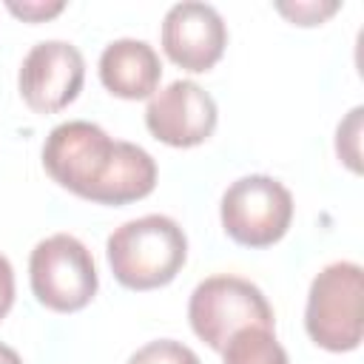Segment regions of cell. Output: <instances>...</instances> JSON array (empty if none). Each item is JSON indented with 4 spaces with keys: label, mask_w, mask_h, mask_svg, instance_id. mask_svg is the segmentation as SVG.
I'll use <instances>...</instances> for the list:
<instances>
[{
    "label": "cell",
    "mask_w": 364,
    "mask_h": 364,
    "mask_svg": "<svg viewBox=\"0 0 364 364\" xmlns=\"http://www.w3.org/2000/svg\"><path fill=\"white\" fill-rule=\"evenodd\" d=\"M222 364H290L270 327H245L222 350Z\"/></svg>",
    "instance_id": "11"
},
{
    "label": "cell",
    "mask_w": 364,
    "mask_h": 364,
    "mask_svg": "<svg viewBox=\"0 0 364 364\" xmlns=\"http://www.w3.org/2000/svg\"><path fill=\"white\" fill-rule=\"evenodd\" d=\"M293 193L267 173H250L230 182L219 202L222 230L245 247L276 245L293 222Z\"/></svg>",
    "instance_id": "6"
},
{
    "label": "cell",
    "mask_w": 364,
    "mask_h": 364,
    "mask_svg": "<svg viewBox=\"0 0 364 364\" xmlns=\"http://www.w3.org/2000/svg\"><path fill=\"white\" fill-rule=\"evenodd\" d=\"M188 321L191 330L216 353L245 327H276V316L264 293L230 273L202 279L188 299Z\"/></svg>",
    "instance_id": "4"
},
{
    "label": "cell",
    "mask_w": 364,
    "mask_h": 364,
    "mask_svg": "<svg viewBox=\"0 0 364 364\" xmlns=\"http://www.w3.org/2000/svg\"><path fill=\"white\" fill-rule=\"evenodd\" d=\"M361 117L364 108L355 105L336 128V154L353 173H361Z\"/></svg>",
    "instance_id": "13"
},
{
    "label": "cell",
    "mask_w": 364,
    "mask_h": 364,
    "mask_svg": "<svg viewBox=\"0 0 364 364\" xmlns=\"http://www.w3.org/2000/svg\"><path fill=\"white\" fill-rule=\"evenodd\" d=\"M43 168L65 191L97 205H128L156 188L154 156L125 139L108 136L97 122L68 119L43 142Z\"/></svg>",
    "instance_id": "1"
},
{
    "label": "cell",
    "mask_w": 364,
    "mask_h": 364,
    "mask_svg": "<svg viewBox=\"0 0 364 364\" xmlns=\"http://www.w3.org/2000/svg\"><path fill=\"white\" fill-rule=\"evenodd\" d=\"M364 270L355 262H330L307 290L304 330L327 353L358 350L364 333Z\"/></svg>",
    "instance_id": "3"
},
{
    "label": "cell",
    "mask_w": 364,
    "mask_h": 364,
    "mask_svg": "<svg viewBox=\"0 0 364 364\" xmlns=\"http://www.w3.org/2000/svg\"><path fill=\"white\" fill-rule=\"evenodd\" d=\"M34 299L54 313H77L97 296L100 276L91 250L71 233H54L34 245L28 256Z\"/></svg>",
    "instance_id": "5"
},
{
    "label": "cell",
    "mask_w": 364,
    "mask_h": 364,
    "mask_svg": "<svg viewBox=\"0 0 364 364\" xmlns=\"http://www.w3.org/2000/svg\"><path fill=\"white\" fill-rule=\"evenodd\" d=\"M114 279L128 290H156L176 279L188 259V236L176 219L145 213L128 219L105 242Z\"/></svg>",
    "instance_id": "2"
},
{
    "label": "cell",
    "mask_w": 364,
    "mask_h": 364,
    "mask_svg": "<svg viewBox=\"0 0 364 364\" xmlns=\"http://www.w3.org/2000/svg\"><path fill=\"white\" fill-rule=\"evenodd\" d=\"M85 82V60L68 40H43L23 57L17 88L34 114H57L68 108Z\"/></svg>",
    "instance_id": "7"
},
{
    "label": "cell",
    "mask_w": 364,
    "mask_h": 364,
    "mask_svg": "<svg viewBox=\"0 0 364 364\" xmlns=\"http://www.w3.org/2000/svg\"><path fill=\"white\" fill-rule=\"evenodd\" d=\"M341 9L338 0H296V3H276V11L284 14L296 26H321L330 14Z\"/></svg>",
    "instance_id": "14"
},
{
    "label": "cell",
    "mask_w": 364,
    "mask_h": 364,
    "mask_svg": "<svg viewBox=\"0 0 364 364\" xmlns=\"http://www.w3.org/2000/svg\"><path fill=\"white\" fill-rule=\"evenodd\" d=\"M162 51L182 71L202 74L213 68L228 46V26L210 3L182 0L162 17Z\"/></svg>",
    "instance_id": "9"
},
{
    "label": "cell",
    "mask_w": 364,
    "mask_h": 364,
    "mask_svg": "<svg viewBox=\"0 0 364 364\" xmlns=\"http://www.w3.org/2000/svg\"><path fill=\"white\" fill-rule=\"evenodd\" d=\"M11 304H14V267L0 253V321L9 316Z\"/></svg>",
    "instance_id": "16"
},
{
    "label": "cell",
    "mask_w": 364,
    "mask_h": 364,
    "mask_svg": "<svg viewBox=\"0 0 364 364\" xmlns=\"http://www.w3.org/2000/svg\"><path fill=\"white\" fill-rule=\"evenodd\" d=\"M162 63L151 43L119 37L100 54V82L119 100H151L159 88Z\"/></svg>",
    "instance_id": "10"
},
{
    "label": "cell",
    "mask_w": 364,
    "mask_h": 364,
    "mask_svg": "<svg viewBox=\"0 0 364 364\" xmlns=\"http://www.w3.org/2000/svg\"><path fill=\"white\" fill-rule=\"evenodd\" d=\"M125 364H202V361L188 344L173 338H156L142 344Z\"/></svg>",
    "instance_id": "12"
},
{
    "label": "cell",
    "mask_w": 364,
    "mask_h": 364,
    "mask_svg": "<svg viewBox=\"0 0 364 364\" xmlns=\"http://www.w3.org/2000/svg\"><path fill=\"white\" fill-rule=\"evenodd\" d=\"M6 9H9L14 17L26 20V23H46L48 17H57V14L65 9V3H63V0H23V3L9 0Z\"/></svg>",
    "instance_id": "15"
},
{
    "label": "cell",
    "mask_w": 364,
    "mask_h": 364,
    "mask_svg": "<svg viewBox=\"0 0 364 364\" xmlns=\"http://www.w3.org/2000/svg\"><path fill=\"white\" fill-rule=\"evenodd\" d=\"M216 100L193 80H173L145 108V128L171 148H196L216 131Z\"/></svg>",
    "instance_id": "8"
},
{
    "label": "cell",
    "mask_w": 364,
    "mask_h": 364,
    "mask_svg": "<svg viewBox=\"0 0 364 364\" xmlns=\"http://www.w3.org/2000/svg\"><path fill=\"white\" fill-rule=\"evenodd\" d=\"M0 364H23V358H20V353L14 347L0 341Z\"/></svg>",
    "instance_id": "17"
}]
</instances>
